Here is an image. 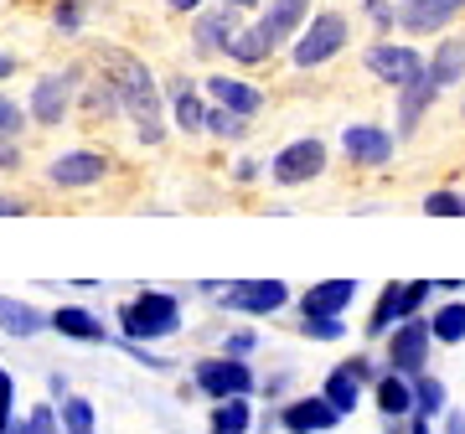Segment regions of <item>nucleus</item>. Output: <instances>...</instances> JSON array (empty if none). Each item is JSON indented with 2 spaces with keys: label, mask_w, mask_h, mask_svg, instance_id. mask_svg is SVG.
Returning <instances> with one entry per match:
<instances>
[{
  "label": "nucleus",
  "mask_w": 465,
  "mask_h": 434,
  "mask_svg": "<svg viewBox=\"0 0 465 434\" xmlns=\"http://www.w3.org/2000/svg\"><path fill=\"white\" fill-rule=\"evenodd\" d=\"M104 73H109V84H114V94H119V109L134 119L140 145H161L166 124H161V88H155V73H150L140 57H130V52H119V47L104 52Z\"/></svg>",
  "instance_id": "f257e3e1"
},
{
  "label": "nucleus",
  "mask_w": 465,
  "mask_h": 434,
  "mask_svg": "<svg viewBox=\"0 0 465 434\" xmlns=\"http://www.w3.org/2000/svg\"><path fill=\"white\" fill-rule=\"evenodd\" d=\"M119 331L130 341H166L182 331V301L171 290H140L134 301L119 305Z\"/></svg>",
  "instance_id": "f03ea898"
},
{
  "label": "nucleus",
  "mask_w": 465,
  "mask_h": 434,
  "mask_svg": "<svg viewBox=\"0 0 465 434\" xmlns=\"http://www.w3.org/2000/svg\"><path fill=\"white\" fill-rule=\"evenodd\" d=\"M207 295H217L223 311H238V316H280L284 305L295 301V290L284 280H223V284H202Z\"/></svg>",
  "instance_id": "7ed1b4c3"
},
{
  "label": "nucleus",
  "mask_w": 465,
  "mask_h": 434,
  "mask_svg": "<svg viewBox=\"0 0 465 434\" xmlns=\"http://www.w3.org/2000/svg\"><path fill=\"white\" fill-rule=\"evenodd\" d=\"M430 295H440V284L434 280H393V284H382L378 305H372V321H367V336L382 341V336L393 331V326H403L409 316H424Z\"/></svg>",
  "instance_id": "20e7f679"
},
{
  "label": "nucleus",
  "mask_w": 465,
  "mask_h": 434,
  "mask_svg": "<svg viewBox=\"0 0 465 434\" xmlns=\"http://www.w3.org/2000/svg\"><path fill=\"white\" fill-rule=\"evenodd\" d=\"M440 347L430 331V316H409L403 326L382 336V357H388V372H399V378H419V372H430V351Z\"/></svg>",
  "instance_id": "39448f33"
},
{
  "label": "nucleus",
  "mask_w": 465,
  "mask_h": 434,
  "mask_svg": "<svg viewBox=\"0 0 465 434\" xmlns=\"http://www.w3.org/2000/svg\"><path fill=\"white\" fill-rule=\"evenodd\" d=\"M192 383H197V393H207L213 403H223V399H253L259 378H253V368L243 362V357L217 351V357H197Z\"/></svg>",
  "instance_id": "423d86ee"
},
{
  "label": "nucleus",
  "mask_w": 465,
  "mask_h": 434,
  "mask_svg": "<svg viewBox=\"0 0 465 434\" xmlns=\"http://www.w3.org/2000/svg\"><path fill=\"white\" fill-rule=\"evenodd\" d=\"M382 372H378V362L372 357H347V362H336L331 372H326V383H321V393H326V403H331L341 419H351L357 409H362V388H372Z\"/></svg>",
  "instance_id": "0eeeda50"
},
{
  "label": "nucleus",
  "mask_w": 465,
  "mask_h": 434,
  "mask_svg": "<svg viewBox=\"0 0 465 434\" xmlns=\"http://www.w3.org/2000/svg\"><path fill=\"white\" fill-rule=\"evenodd\" d=\"M341 47H347V16L321 11V16L300 32L295 52H290V63H295V67H321V63H331Z\"/></svg>",
  "instance_id": "6e6552de"
},
{
  "label": "nucleus",
  "mask_w": 465,
  "mask_h": 434,
  "mask_svg": "<svg viewBox=\"0 0 465 434\" xmlns=\"http://www.w3.org/2000/svg\"><path fill=\"white\" fill-rule=\"evenodd\" d=\"M326 171V145H321L316 134H305V140H290L274 161H269V176L274 186H311Z\"/></svg>",
  "instance_id": "1a4fd4ad"
},
{
  "label": "nucleus",
  "mask_w": 465,
  "mask_h": 434,
  "mask_svg": "<svg viewBox=\"0 0 465 434\" xmlns=\"http://www.w3.org/2000/svg\"><path fill=\"white\" fill-rule=\"evenodd\" d=\"M104 176H109V155L99 151H67L47 166V182L57 192H84V186H99Z\"/></svg>",
  "instance_id": "9d476101"
},
{
  "label": "nucleus",
  "mask_w": 465,
  "mask_h": 434,
  "mask_svg": "<svg viewBox=\"0 0 465 434\" xmlns=\"http://www.w3.org/2000/svg\"><path fill=\"white\" fill-rule=\"evenodd\" d=\"M362 63H367V73H372V78H382V84H393V88L414 84L419 73L430 67L414 47H399V42H378V47H367Z\"/></svg>",
  "instance_id": "9b49d317"
},
{
  "label": "nucleus",
  "mask_w": 465,
  "mask_h": 434,
  "mask_svg": "<svg viewBox=\"0 0 465 434\" xmlns=\"http://www.w3.org/2000/svg\"><path fill=\"white\" fill-rule=\"evenodd\" d=\"M336 424H341V414L326 403V393H305V399H290L280 409L284 434H331Z\"/></svg>",
  "instance_id": "f8f14e48"
},
{
  "label": "nucleus",
  "mask_w": 465,
  "mask_h": 434,
  "mask_svg": "<svg viewBox=\"0 0 465 434\" xmlns=\"http://www.w3.org/2000/svg\"><path fill=\"white\" fill-rule=\"evenodd\" d=\"M73 88H78V73H47L32 84V119L36 124H63L67 109H73Z\"/></svg>",
  "instance_id": "ddd939ff"
},
{
  "label": "nucleus",
  "mask_w": 465,
  "mask_h": 434,
  "mask_svg": "<svg viewBox=\"0 0 465 434\" xmlns=\"http://www.w3.org/2000/svg\"><path fill=\"white\" fill-rule=\"evenodd\" d=\"M393 134L378 130V124H347V134H341V151H347L351 166H388L393 161Z\"/></svg>",
  "instance_id": "4468645a"
},
{
  "label": "nucleus",
  "mask_w": 465,
  "mask_h": 434,
  "mask_svg": "<svg viewBox=\"0 0 465 434\" xmlns=\"http://www.w3.org/2000/svg\"><path fill=\"white\" fill-rule=\"evenodd\" d=\"M460 11H465V0H403L399 5V26L409 36H430V32H445Z\"/></svg>",
  "instance_id": "2eb2a0df"
},
{
  "label": "nucleus",
  "mask_w": 465,
  "mask_h": 434,
  "mask_svg": "<svg viewBox=\"0 0 465 434\" xmlns=\"http://www.w3.org/2000/svg\"><path fill=\"white\" fill-rule=\"evenodd\" d=\"M357 301V280H316L300 295V316H347V305Z\"/></svg>",
  "instance_id": "dca6fc26"
},
{
  "label": "nucleus",
  "mask_w": 465,
  "mask_h": 434,
  "mask_svg": "<svg viewBox=\"0 0 465 434\" xmlns=\"http://www.w3.org/2000/svg\"><path fill=\"white\" fill-rule=\"evenodd\" d=\"M0 331L16 336V341H32V336L52 331V316L36 311L32 301H16V295H0Z\"/></svg>",
  "instance_id": "f3484780"
},
{
  "label": "nucleus",
  "mask_w": 465,
  "mask_h": 434,
  "mask_svg": "<svg viewBox=\"0 0 465 434\" xmlns=\"http://www.w3.org/2000/svg\"><path fill=\"white\" fill-rule=\"evenodd\" d=\"M52 331L67 336V341H84V347H99V341H109L104 321L94 316L88 305H57V311H52Z\"/></svg>",
  "instance_id": "a211bd4d"
},
{
  "label": "nucleus",
  "mask_w": 465,
  "mask_h": 434,
  "mask_svg": "<svg viewBox=\"0 0 465 434\" xmlns=\"http://www.w3.org/2000/svg\"><path fill=\"white\" fill-rule=\"evenodd\" d=\"M372 403H378L382 419H414V378L382 372L378 383H372Z\"/></svg>",
  "instance_id": "6ab92c4d"
},
{
  "label": "nucleus",
  "mask_w": 465,
  "mask_h": 434,
  "mask_svg": "<svg viewBox=\"0 0 465 434\" xmlns=\"http://www.w3.org/2000/svg\"><path fill=\"white\" fill-rule=\"evenodd\" d=\"M434 94H440V84L430 78V67L419 73L414 84L399 88V134H414L419 130V119H424V109L434 104Z\"/></svg>",
  "instance_id": "aec40b11"
},
{
  "label": "nucleus",
  "mask_w": 465,
  "mask_h": 434,
  "mask_svg": "<svg viewBox=\"0 0 465 434\" xmlns=\"http://www.w3.org/2000/svg\"><path fill=\"white\" fill-rule=\"evenodd\" d=\"M232 16H238V11H228V5H223V11H202V16H197V32H192V47H197V57L228 52L232 32H238V26H232Z\"/></svg>",
  "instance_id": "412c9836"
},
{
  "label": "nucleus",
  "mask_w": 465,
  "mask_h": 434,
  "mask_svg": "<svg viewBox=\"0 0 465 434\" xmlns=\"http://www.w3.org/2000/svg\"><path fill=\"white\" fill-rule=\"evenodd\" d=\"M207 94H213L223 109H232V114H243V119H253L264 109V94L253 84H243V78H223V73H217V78H207Z\"/></svg>",
  "instance_id": "4be33fe9"
},
{
  "label": "nucleus",
  "mask_w": 465,
  "mask_h": 434,
  "mask_svg": "<svg viewBox=\"0 0 465 434\" xmlns=\"http://www.w3.org/2000/svg\"><path fill=\"white\" fill-rule=\"evenodd\" d=\"M274 47H280V42L269 36V26H264V21H253V26H238V32H232L228 57H232V63H243V67H253V63H264Z\"/></svg>",
  "instance_id": "5701e85b"
},
{
  "label": "nucleus",
  "mask_w": 465,
  "mask_h": 434,
  "mask_svg": "<svg viewBox=\"0 0 465 434\" xmlns=\"http://www.w3.org/2000/svg\"><path fill=\"white\" fill-rule=\"evenodd\" d=\"M305 16H311V0H269L264 5V26L274 42H284V36H295L300 26H305Z\"/></svg>",
  "instance_id": "b1692460"
},
{
  "label": "nucleus",
  "mask_w": 465,
  "mask_h": 434,
  "mask_svg": "<svg viewBox=\"0 0 465 434\" xmlns=\"http://www.w3.org/2000/svg\"><path fill=\"white\" fill-rule=\"evenodd\" d=\"M430 331L440 347H460L465 341V301H440L430 311Z\"/></svg>",
  "instance_id": "393cba45"
},
{
  "label": "nucleus",
  "mask_w": 465,
  "mask_h": 434,
  "mask_svg": "<svg viewBox=\"0 0 465 434\" xmlns=\"http://www.w3.org/2000/svg\"><path fill=\"white\" fill-rule=\"evenodd\" d=\"M253 429V403L249 399H223L207 419V434H249Z\"/></svg>",
  "instance_id": "a878e982"
},
{
  "label": "nucleus",
  "mask_w": 465,
  "mask_h": 434,
  "mask_svg": "<svg viewBox=\"0 0 465 434\" xmlns=\"http://www.w3.org/2000/svg\"><path fill=\"white\" fill-rule=\"evenodd\" d=\"M430 78H434L440 88L460 84V78H465V42H440V47H434V57H430Z\"/></svg>",
  "instance_id": "bb28decb"
},
{
  "label": "nucleus",
  "mask_w": 465,
  "mask_h": 434,
  "mask_svg": "<svg viewBox=\"0 0 465 434\" xmlns=\"http://www.w3.org/2000/svg\"><path fill=\"white\" fill-rule=\"evenodd\" d=\"M171 104H176V124H182L186 134L207 130V104L192 94V84H171Z\"/></svg>",
  "instance_id": "cd10ccee"
},
{
  "label": "nucleus",
  "mask_w": 465,
  "mask_h": 434,
  "mask_svg": "<svg viewBox=\"0 0 465 434\" xmlns=\"http://www.w3.org/2000/svg\"><path fill=\"white\" fill-rule=\"evenodd\" d=\"M450 409V393H445V383L434 378V372H419L414 378V414H424V419H440Z\"/></svg>",
  "instance_id": "c85d7f7f"
},
{
  "label": "nucleus",
  "mask_w": 465,
  "mask_h": 434,
  "mask_svg": "<svg viewBox=\"0 0 465 434\" xmlns=\"http://www.w3.org/2000/svg\"><path fill=\"white\" fill-rule=\"evenodd\" d=\"M57 414H63V434H94V403L84 393H67L57 403Z\"/></svg>",
  "instance_id": "c756f323"
},
{
  "label": "nucleus",
  "mask_w": 465,
  "mask_h": 434,
  "mask_svg": "<svg viewBox=\"0 0 465 434\" xmlns=\"http://www.w3.org/2000/svg\"><path fill=\"white\" fill-rule=\"evenodd\" d=\"M11 434H63V414H57L52 403H36L26 419H16V424H11Z\"/></svg>",
  "instance_id": "7c9ffc66"
},
{
  "label": "nucleus",
  "mask_w": 465,
  "mask_h": 434,
  "mask_svg": "<svg viewBox=\"0 0 465 434\" xmlns=\"http://www.w3.org/2000/svg\"><path fill=\"white\" fill-rule=\"evenodd\" d=\"M300 336H311V341H347V321L341 316H300Z\"/></svg>",
  "instance_id": "2f4dec72"
},
{
  "label": "nucleus",
  "mask_w": 465,
  "mask_h": 434,
  "mask_svg": "<svg viewBox=\"0 0 465 434\" xmlns=\"http://www.w3.org/2000/svg\"><path fill=\"white\" fill-rule=\"evenodd\" d=\"M207 130H213L217 140H243V134H249V119L217 104V109H207Z\"/></svg>",
  "instance_id": "473e14b6"
},
{
  "label": "nucleus",
  "mask_w": 465,
  "mask_h": 434,
  "mask_svg": "<svg viewBox=\"0 0 465 434\" xmlns=\"http://www.w3.org/2000/svg\"><path fill=\"white\" fill-rule=\"evenodd\" d=\"M424 212L430 217H465V197L460 192H430L424 197Z\"/></svg>",
  "instance_id": "72a5a7b5"
},
{
  "label": "nucleus",
  "mask_w": 465,
  "mask_h": 434,
  "mask_svg": "<svg viewBox=\"0 0 465 434\" xmlns=\"http://www.w3.org/2000/svg\"><path fill=\"white\" fill-rule=\"evenodd\" d=\"M11 424H16V383L0 368V434H11Z\"/></svg>",
  "instance_id": "f704fd0d"
},
{
  "label": "nucleus",
  "mask_w": 465,
  "mask_h": 434,
  "mask_svg": "<svg viewBox=\"0 0 465 434\" xmlns=\"http://www.w3.org/2000/svg\"><path fill=\"white\" fill-rule=\"evenodd\" d=\"M52 26L73 36L78 26H84V5H78V0H57V11H52Z\"/></svg>",
  "instance_id": "c9c22d12"
},
{
  "label": "nucleus",
  "mask_w": 465,
  "mask_h": 434,
  "mask_svg": "<svg viewBox=\"0 0 465 434\" xmlns=\"http://www.w3.org/2000/svg\"><path fill=\"white\" fill-rule=\"evenodd\" d=\"M223 351H228V357H243V362H249L253 351H259V331H232V336H223Z\"/></svg>",
  "instance_id": "e433bc0d"
},
{
  "label": "nucleus",
  "mask_w": 465,
  "mask_h": 434,
  "mask_svg": "<svg viewBox=\"0 0 465 434\" xmlns=\"http://www.w3.org/2000/svg\"><path fill=\"white\" fill-rule=\"evenodd\" d=\"M21 130H26V109L11 104V99H0V134H11V140H16Z\"/></svg>",
  "instance_id": "4c0bfd02"
},
{
  "label": "nucleus",
  "mask_w": 465,
  "mask_h": 434,
  "mask_svg": "<svg viewBox=\"0 0 465 434\" xmlns=\"http://www.w3.org/2000/svg\"><path fill=\"white\" fill-rule=\"evenodd\" d=\"M362 5H367V16H372L378 32H393L399 26V11H388V0H362Z\"/></svg>",
  "instance_id": "58836bf2"
},
{
  "label": "nucleus",
  "mask_w": 465,
  "mask_h": 434,
  "mask_svg": "<svg viewBox=\"0 0 465 434\" xmlns=\"http://www.w3.org/2000/svg\"><path fill=\"white\" fill-rule=\"evenodd\" d=\"M16 166H21L16 140H11V134H0V171H16Z\"/></svg>",
  "instance_id": "ea45409f"
},
{
  "label": "nucleus",
  "mask_w": 465,
  "mask_h": 434,
  "mask_svg": "<svg viewBox=\"0 0 465 434\" xmlns=\"http://www.w3.org/2000/svg\"><path fill=\"white\" fill-rule=\"evenodd\" d=\"M445 434H465V414H460V409H445Z\"/></svg>",
  "instance_id": "a19ab883"
},
{
  "label": "nucleus",
  "mask_w": 465,
  "mask_h": 434,
  "mask_svg": "<svg viewBox=\"0 0 465 434\" xmlns=\"http://www.w3.org/2000/svg\"><path fill=\"white\" fill-rule=\"evenodd\" d=\"M232 176H238V182H253V176H259V166H253V161H238V166H232Z\"/></svg>",
  "instance_id": "79ce46f5"
},
{
  "label": "nucleus",
  "mask_w": 465,
  "mask_h": 434,
  "mask_svg": "<svg viewBox=\"0 0 465 434\" xmlns=\"http://www.w3.org/2000/svg\"><path fill=\"white\" fill-rule=\"evenodd\" d=\"M430 424H434V419H424V414H414V419H409V434H434V429H430Z\"/></svg>",
  "instance_id": "37998d69"
},
{
  "label": "nucleus",
  "mask_w": 465,
  "mask_h": 434,
  "mask_svg": "<svg viewBox=\"0 0 465 434\" xmlns=\"http://www.w3.org/2000/svg\"><path fill=\"white\" fill-rule=\"evenodd\" d=\"M21 212V202H11V197H0V217H16Z\"/></svg>",
  "instance_id": "c03bdc74"
},
{
  "label": "nucleus",
  "mask_w": 465,
  "mask_h": 434,
  "mask_svg": "<svg viewBox=\"0 0 465 434\" xmlns=\"http://www.w3.org/2000/svg\"><path fill=\"white\" fill-rule=\"evenodd\" d=\"M166 5H171V11H197L202 0H166Z\"/></svg>",
  "instance_id": "a18cd8bd"
},
{
  "label": "nucleus",
  "mask_w": 465,
  "mask_h": 434,
  "mask_svg": "<svg viewBox=\"0 0 465 434\" xmlns=\"http://www.w3.org/2000/svg\"><path fill=\"white\" fill-rule=\"evenodd\" d=\"M11 73H16V63H11V57L0 52V78H11Z\"/></svg>",
  "instance_id": "49530a36"
},
{
  "label": "nucleus",
  "mask_w": 465,
  "mask_h": 434,
  "mask_svg": "<svg viewBox=\"0 0 465 434\" xmlns=\"http://www.w3.org/2000/svg\"><path fill=\"white\" fill-rule=\"evenodd\" d=\"M249 5H259V0H228V11H249Z\"/></svg>",
  "instance_id": "de8ad7c7"
}]
</instances>
